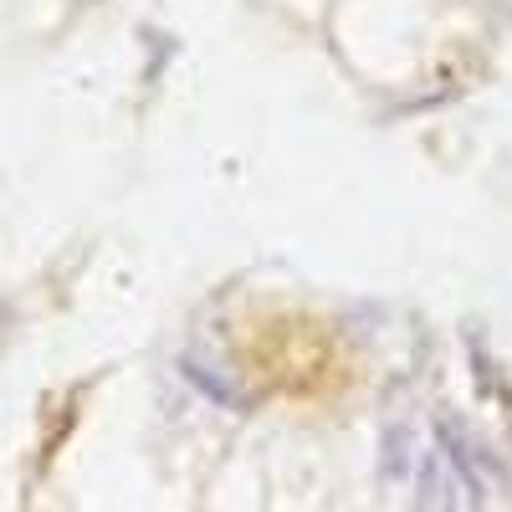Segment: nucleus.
Instances as JSON below:
<instances>
[{
  "label": "nucleus",
  "instance_id": "3",
  "mask_svg": "<svg viewBox=\"0 0 512 512\" xmlns=\"http://www.w3.org/2000/svg\"><path fill=\"white\" fill-rule=\"evenodd\" d=\"M185 374H190V379L200 384V390H205L210 400H221V405H246V400H241V395L231 390V384H226V379L216 374V364H200V359H185Z\"/></svg>",
  "mask_w": 512,
  "mask_h": 512
},
{
  "label": "nucleus",
  "instance_id": "2",
  "mask_svg": "<svg viewBox=\"0 0 512 512\" xmlns=\"http://www.w3.org/2000/svg\"><path fill=\"white\" fill-rule=\"evenodd\" d=\"M410 451H415V446H410L405 431L384 436V482H410V472H415V456H410Z\"/></svg>",
  "mask_w": 512,
  "mask_h": 512
},
{
  "label": "nucleus",
  "instance_id": "1",
  "mask_svg": "<svg viewBox=\"0 0 512 512\" xmlns=\"http://www.w3.org/2000/svg\"><path fill=\"white\" fill-rule=\"evenodd\" d=\"M420 502L425 507H456V502H477V492L446 451H425V461H420Z\"/></svg>",
  "mask_w": 512,
  "mask_h": 512
}]
</instances>
